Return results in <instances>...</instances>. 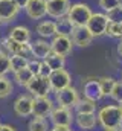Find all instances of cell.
<instances>
[{
	"label": "cell",
	"mask_w": 122,
	"mask_h": 131,
	"mask_svg": "<svg viewBox=\"0 0 122 131\" xmlns=\"http://www.w3.org/2000/svg\"><path fill=\"white\" fill-rule=\"evenodd\" d=\"M119 108H121V111H122V102H119V105H118Z\"/></svg>",
	"instance_id": "60d3db41"
},
{
	"label": "cell",
	"mask_w": 122,
	"mask_h": 131,
	"mask_svg": "<svg viewBox=\"0 0 122 131\" xmlns=\"http://www.w3.org/2000/svg\"><path fill=\"white\" fill-rule=\"evenodd\" d=\"M96 102H93V101H89V99H78L76 101V104L73 105L75 107V110H76V113H95V108H96V105H95Z\"/></svg>",
	"instance_id": "603a6c76"
},
{
	"label": "cell",
	"mask_w": 122,
	"mask_h": 131,
	"mask_svg": "<svg viewBox=\"0 0 122 131\" xmlns=\"http://www.w3.org/2000/svg\"><path fill=\"white\" fill-rule=\"evenodd\" d=\"M93 35L86 26H73L72 34H70V40L73 44H76L78 47H87L93 41Z\"/></svg>",
	"instance_id": "30bf717a"
},
{
	"label": "cell",
	"mask_w": 122,
	"mask_h": 131,
	"mask_svg": "<svg viewBox=\"0 0 122 131\" xmlns=\"http://www.w3.org/2000/svg\"><path fill=\"white\" fill-rule=\"evenodd\" d=\"M29 131H47V122L44 117H34L29 122Z\"/></svg>",
	"instance_id": "83f0119b"
},
{
	"label": "cell",
	"mask_w": 122,
	"mask_h": 131,
	"mask_svg": "<svg viewBox=\"0 0 122 131\" xmlns=\"http://www.w3.org/2000/svg\"><path fill=\"white\" fill-rule=\"evenodd\" d=\"M121 41H119V44H118V52H119V55H122V38H119Z\"/></svg>",
	"instance_id": "74e56055"
},
{
	"label": "cell",
	"mask_w": 122,
	"mask_h": 131,
	"mask_svg": "<svg viewBox=\"0 0 122 131\" xmlns=\"http://www.w3.org/2000/svg\"><path fill=\"white\" fill-rule=\"evenodd\" d=\"M14 111L17 116H22V117L32 114V98L28 95L18 96L14 102Z\"/></svg>",
	"instance_id": "2e32d148"
},
{
	"label": "cell",
	"mask_w": 122,
	"mask_h": 131,
	"mask_svg": "<svg viewBox=\"0 0 122 131\" xmlns=\"http://www.w3.org/2000/svg\"><path fill=\"white\" fill-rule=\"evenodd\" d=\"M50 67L46 64V61H41V64H40V73L38 75H41V76H47L49 78V75H50Z\"/></svg>",
	"instance_id": "836d02e7"
},
{
	"label": "cell",
	"mask_w": 122,
	"mask_h": 131,
	"mask_svg": "<svg viewBox=\"0 0 122 131\" xmlns=\"http://www.w3.org/2000/svg\"><path fill=\"white\" fill-rule=\"evenodd\" d=\"M55 29H57V35H67V37H70L72 29H73V25H72L70 20L64 15V17L57 18V21H55Z\"/></svg>",
	"instance_id": "ffe728a7"
},
{
	"label": "cell",
	"mask_w": 122,
	"mask_h": 131,
	"mask_svg": "<svg viewBox=\"0 0 122 131\" xmlns=\"http://www.w3.org/2000/svg\"><path fill=\"white\" fill-rule=\"evenodd\" d=\"M122 0H99V6L107 12V11H110L111 8H116L118 5H121Z\"/></svg>",
	"instance_id": "1f68e13d"
},
{
	"label": "cell",
	"mask_w": 122,
	"mask_h": 131,
	"mask_svg": "<svg viewBox=\"0 0 122 131\" xmlns=\"http://www.w3.org/2000/svg\"><path fill=\"white\" fill-rule=\"evenodd\" d=\"M43 61H46V64L50 67V70H57V69H64V63H66V57H61L55 52H50Z\"/></svg>",
	"instance_id": "44dd1931"
},
{
	"label": "cell",
	"mask_w": 122,
	"mask_h": 131,
	"mask_svg": "<svg viewBox=\"0 0 122 131\" xmlns=\"http://www.w3.org/2000/svg\"><path fill=\"white\" fill-rule=\"evenodd\" d=\"M76 124L83 130H90L96 125L95 113H76Z\"/></svg>",
	"instance_id": "ac0fdd59"
},
{
	"label": "cell",
	"mask_w": 122,
	"mask_h": 131,
	"mask_svg": "<svg viewBox=\"0 0 122 131\" xmlns=\"http://www.w3.org/2000/svg\"><path fill=\"white\" fill-rule=\"evenodd\" d=\"M83 93H84V98L89 99V101H93V102H98L99 99L104 98L98 78H89L83 82Z\"/></svg>",
	"instance_id": "9c48e42d"
},
{
	"label": "cell",
	"mask_w": 122,
	"mask_h": 131,
	"mask_svg": "<svg viewBox=\"0 0 122 131\" xmlns=\"http://www.w3.org/2000/svg\"><path fill=\"white\" fill-rule=\"evenodd\" d=\"M26 89L29 90V93L35 96H49L50 93V82L47 76H41V75H34L32 79L28 82Z\"/></svg>",
	"instance_id": "277c9868"
},
{
	"label": "cell",
	"mask_w": 122,
	"mask_h": 131,
	"mask_svg": "<svg viewBox=\"0 0 122 131\" xmlns=\"http://www.w3.org/2000/svg\"><path fill=\"white\" fill-rule=\"evenodd\" d=\"M30 46V52H32V57L35 58V60H44L50 52H52V49H50V43H47L46 40H35V41H32L29 43Z\"/></svg>",
	"instance_id": "9a60e30c"
},
{
	"label": "cell",
	"mask_w": 122,
	"mask_h": 131,
	"mask_svg": "<svg viewBox=\"0 0 122 131\" xmlns=\"http://www.w3.org/2000/svg\"><path fill=\"white\" fill-rule=\"evenodd\" d=\"M69 8H70V0H46V15L55 20L67 15Z\"/></svg>",
	"instance_id": "52a82bcc"
},
{
	"label": "cell",
	"mask_w": 122,
	"mask_h": 131,
	"mask_svg": "<svg viewBox=\"0 0 122 131\" xmlns=\"http://www.w3.org/2000/svg\"><path fill=\"white\" fill-rule=\"evenodd\" d=\"M70 73L66 70V69H57V70H52L50 75H49V82H50V89L54 92H58L61 89H66L70 85Z\"/></svg>",
	"instance_id": "8992f818"
},
{
	"label": "cell",
	"mask_w": 122,
	"mask_h": 131,
	"mask_svg": "<svg viewBox=\"0 0 122 131\" xmlns=\"http://www.w3.org/2000/svg\"><path fill=\"white\" fill-rule=\"evenodd\" d=\"M32 76H34V75H32V72H30L28 67L14 72V79H15V82H17L18 85H23V87L28 85V82L32 79Z\"/></svg>",
	"instance_id": "7402d4cb"
},
{
	"label": "cell",
	"mask_w": 122,
	"mask_h": 131,
	"mask_svg": "<svg viewBox=\"0 0 122 131\" xmlns=\"http://www.w3.org/2000/svg\"><path fill=\"white\" fill-rule=\"evenodd\" d=\"M121 116H122V111L118 105H105V107H102L99 110L98 121L105 130L107 128H119Z\"/></svg>",
	"instance_id": "6da1fadb"
},
{
	"label": "cell",
	"mask_w": 122,
	"mask_h": 131,
	"mask_svg": "<svg viewBox=\"0 0 122 131\" xmlns=\"http://www.w3.org/2000/svg\"><path fill=\"white\" fill-rule=\"evenodd\" d=\"M12 41L15 43H29L30 41V31L26 28V26H14L11 31H9V35H8Z\"/></svg>",
	"instance_id": "e0dca14e"
},
{
	"label": "cell",
	"mask_w": 122,
	"mask_h": 131,
	"mask_svg": "<svg viewBox=\"0 0 122 131\" xmlns=\"http://www.w3.org/2000/svg\"><path fill=\"white\" fill-rule=\"evenodd\" d=\"M108 21H115V23H122V3L118 5L116 8H111L110 11L105 12Z\"/></svg>",
	"instance_id": "4316f807"
},
{
	"label": "cell",
	"mask_w": 122,
	"mask_h": 131,
	"mask_svg": "<svg viewBox=\"0 0 122 131\" xmlns=\"http://www.w3.org/2000/svg\"><path fill=\"white\" fill-rule=\"evenodd\" d=\"M121 131H122V130H121Z\"/></svg>",
	"instance_id": "b9f144b4"
},
{
	"label": "cell",
	"mask_w": 122,
	"mask_h": 131,
	"mask_svg": "<svg viewBox=\"0 0 122 131\" xmlns=\"http://www.w3.org/2000/svg\"><path fill=\"white\" fill-rule=\"evenodd\" d=\"M20 8L14 0H0V23H9L17 18Z\"/></svg>",
	"instance_id": "7c38bea8"
},
{
	"label": "cell",
	"mask_w": 122,
	"mask_h": 131,
	"mask_svg": "<svg viewBox=\"0 0 122 131\" xmlns=\"http://www.w3.org/2000/svg\"><path fill=\"white\" fill-rule=\"evenodd\" d=\"M115 82H116L115 78H108V76H105V78H99V87H101V92H102L104 96H110Z\"/></svg>",
	"instance_id": "cb8c5ba5"
},
{
	"label": "cell",
	"mask_w": 122,
	"mask_h": 131,
	"mask_svg": "<svg viewBox=\"0 0 122 131\" xmlns=\"http://www.w3.org/2000/svg\"><path fill=\"white\" fill-rule=\"evenodd\" d=\"M9 70H11V61H9V57H8L6 53H2V52H0V76L6 75Z\"/></svg>",
	"instance_id": "f546056e"
},
{
	"label": "cell",
	"mask_w": 122,
	"mask_h": 131,
	"mask_svg": "<svg viewBox=\"0 0 122 131\" xmlns=\"http://www.w3.org/2000/svg\"><path fill=\"white\" fill-rule=\"evenodd\" d=\"M28 2H29V0H14V3H15V5H17L20 9H22V8H25Z\"/></svg>",
	"instance_id": "d590c367"
},
{
	"label": "cell",
	"mask_w": 122,
	"mask_h": 131,
	"mask_svg": "<svg viewBox=\"0 0 122 131\" xmlns=\"http://www.w3.org/2000/svg\"><path fill=\"white\" fill-rule=\"evenodd\" d=\"M50 49H52V52L58 53L61 57H67L73 49V43H72L70 37H67V35H55L50 43Z\"/></svg>",
	"instance_id": "8fae6325"
},
{
	"label": "cell",
	"mask_w": 122,
	"mask_h": 131,
	"mask_svg": "<svg viewBox=\"0 0 122 131\" xmlns=\"http://www.w3.org/2000/svg\"><path fill=\"white\" fill-rule=\"evenodd\" d=\"M37 34L41 37V38H52L57 35V29H55V21H41L38 23L37 26Z\"/></svg>",
	"instance_id": "d6986e66"
},
{
	"label": "cell",
	"mask_w": 122,
	"mask_h": 131,
	"mask_svg": "<svg viewBox=\"0 0 122 131\" xmlns=\"http://www.w3.org/2000/svg\"><path fill=\"white\" fill-rule=\"evenodd\" d=\"M119 128H122V116H121V121H119Z\"/></svg>",
	"instance_id": "ab89813d"
},
{
	"label": "cell",
	"mask_w": 122,
	"mask_h": 131,
	"mask_svg": "<svg viewBox=\"0 0 122 131\" xmlns=\"http://www.w3.org/2000/svg\"><path fill=\"white\" fill-rule=\"evenodd\" d=\"M107 25H108V18L105 12H91L90 18L86 23V28L90 31L93 37H101V35H105Z\"/></svg>",
	"instance_id": "3957f363"
},
{
	"label": "cell",
	"mask_w": 122,
	"mask_h": 131,
	"mask_svg": "<svg viewBox=\"0 0 122 131\" xmlns=\"http://www.w3.org/2000/svg\"><path fill=\"white\" fill-rule=\"evenodd\" d=\"M50 131H72L69 127H61V125H55Z\"/></svg>",
	"instance_id": "e575fe53"
},
{
	"label": "cell",
	"mask_w": 122,
	"mask_h": 131,
	"mask_svg": "<svg viewBox=\"0 0 122 131\" xmlns=\"http://www.w3.org/2000/svg\"><path fill=\"white\" fill-rule=\"evenodd\" d=\"M54 102L49 96H35L32 98V114L34 117H46L50 114Z\"/></svg>",
	"instance_id": "5b68a950"
},
{
	"label": "cell",
	"mask_w": 122,
	"mask_h": 131,
	"mask_svg": "<svg viewBox=\"0 0 122 131\" xmlns=\"http://www.w3.org/2000/svg\"><path fill=\"white\" fill-rule=\"evenodd\" d=\"M105 131H121L119 128H107Z\"/></svg>",
	"instance_id": "f35d334b"
},
{
	"label": "cell",
	"mask_w": 122,
	"mask_h": 131,
	"mask_svg": "<svg viewBox=\"0 0 122 131\" xmlns=\"http://www.w3.org/2000/svg\"><path fill=\"white\" fill-rule=\"evenodd\" d=\"M40 64H41V61H38V60H29L28 61V69H29L30 72H32V75H38L40 73Z\"/></svg>",
	"instance_id": "d6a6232c"
},
{
	"label": "cell",
	"mask_w": 122,
	"mask_h": 131,
	"mask_svg": "<svg viewBox=\"0 0 122 131\" xmlns=\"http://www.w3.org/2000/svg\"><path fill=\"white\" fill-rule=\"evenodd\" d=\"M90 15H91V9L89 5H86V3H73V5H70L66 17L70 20V23L73 26H86Z\"/></svg>",
	"instance_id": "7a4b0ae2"
},
{
	"label": "cell",
	"mask_w": 122,
	"mask_h": 131,
	"mask_svg": "<svg viewBox=\"0 0 122 131\" xmlns=\"http://www.w3.org/2000/svg\"><path fill=\"white\" fill-rule=\"evenodd\" d=\"M11 92H12V84H11V81L8 79V78H5V75L3 76H0V98H8L9 95H11Z\"/></svg>",
	"instance_id": "f1b7e54d"
},
{
	"label": "cell",
	"mask_w": 122,
	"mask_h": 131,
	"mask_svg": "<svg viewBox=\"0 0 122 131\" xmlns=\"http://www.w3.org/2000/svg\"><path fill=\"white\" fill-rule=\"evenodd\" d=\"M9 61H11V70L12 72H17L20 69H25L28 66V58L25 57H20V55H11L9 57Z\"/></svg>",
	"instance_id": "d4e9b609"
},
{
	"label": "cell",
	"mask_w": 122,
	"mask_h": 131,
	"mask_svg": "<svg viewBox=\"0 0 122 131\" xmlns=\"http://www.w3.org/2000/svg\"><path fill=\"white\" fill-rule=\"evenodd\" d=\"M0 131H15V128L11 125H2L0 124Z\"/></svg>",
	"instance_id": "8d00e7d4"
},
{
	"label": "cell",
	"mask_w": 122,
	"mask_h": 131,
	"mask_svg": "<svg viewBox=\"0 0 122 131\" xmlns=\"http://www.w3.org/2000/svg\"><path fill=\"white\" fill-rule=\"evenodd\" d=\"M28 17L32 20H41L46 15V0H29L25 6Z\"/></svg>",
	"instance_id": "4fadbf2b"
},
{
	"label": "cell",
	"mask_w": 122,
	"mask_h": 131,
	"mask_svg": "<svg viewBox=\"0 0 122 131\" xmlns=\"http://www.w3.org/2000/svg\"><path fill=\"white\" fill-rule=\"evenodd\" d=\"M55 93H57L55 95V99H57L58 105L60 107H64V108H72L76 104V101H78V92L72 85H69L66 89H61V90L55 92Z\"/></svg>",
	"instance_id": "ba28073f"
},
{
	"label": "cell",
	"mask_w": 122,
	"mask_h": 131,
	"mask_svg": "<svg viewBox=\"0 0 122 131\" xmlns=\"http://www.w3.org/2000/svg\"><path fill=\"white\" fill-rule=\"evenodd\" d=\"M105 35L111 37V38H122V23H115V21H108Z\"/></svg>",
	"instance_id": "484cf974"
},
{
	"label": "cell",
	"mask_w": 122,
	"mask_h": 131,
	"mask_svg": "<svg viewBox=\"0 0 122 131\" xmlns=\"http://www.w3.org/2000/svg\"><path fill=\"white\" fill-rule=\"evenodd\" d=\"M50 121L54 122V125H61V127H70L72 124V114L69 111V108H64V107H57V108H52L50 111Z\"/></svg>",
	"instance_id": "5bb4252c"
},
{
	"label": "cell",
	"mask_w": 122,
	"mask_h": 131,
	"mask_svg": "<svg viewBox=\"0 0 122 131\" xmlns=\"http://www.w3.org/2000/svg\"><path fill=\"white\" fill-rule=\"evenodd\" d=\"M110 96L115 99V101H118V102H122V81H116L115 82Z\"/></svg>",
	"instance_id": "4dcf8cb0"
}]
</instances>
